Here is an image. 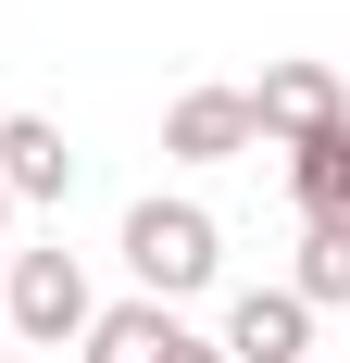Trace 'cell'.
Returning <instances> with one entry per match:
<instances>
[{
    "label": "cell",
    "instance_id": "cell-1",
    "mask_svg": "<svg viewBox=\"0 0 350 363\" xmlns=\"http://www.w3.org/2000/svg\"><path fill=\"white\" fill-rule=\"evenodd\" d=\"M213 263H225V238H213V213L201 201H138L125 213V276H138V301H188V289H213Z\"/></svg>",
    "mask_w": 350,
    "mask_h": 363
},
{
    "label": "cell",
    "instance_id": "cell-2",
    "mask_svg": "<svg viewBox=\"0 0 350 363\" xmlns=\"http://www.w3.org/2000/svg\"><path fill=\"white\" fill-rule=\"evenodd\" d=\"M88 263L75 251H13V276H0V326L26 338V351H63V338H88Z\"/></svg>",
    "mask_w": 350,
    "mask_h": 363
},
{
    "label": "cell",
    "instance_id": "cell-3",
    "mask_svg": "<svg viewBox=\"0 0 350 363\" xmlns=\"http://www.w3.org/2000/svg\"><path fill=\"white\" fill-rule=\"evenodd\" d=\"M325 125H350V101H338V75L325 63H276L263 88H250V138H325Z\"/></svg>",
    "mask_w": 350,
    "mask_h": 363
},
{
    "label": "cell",
    "instance_id": "cell-4",
    "mask_svg": "<svg viewBox=\"0 0 350 363\" xmlns=\"http://www.w3.org/2000/svg\"><path fill=\"white\" fill-rule=\"evenodd\" d=\"M213 351H225V363H300V351H313V313H300L288 289H238Z\"/></svg>",
    "mask_w": 350,
    "mask_h": 363
},
{
    "label": "cell",
    "instance_id": "cell-5",
    "mask_svg": "<svg viewBox=\"0 0 350 363\" xmlns=\"http://www.w3.org/2000/svg\"><path fill=\"white\" fill-rule=\"evenodd\" d=\"M163 150L175 163H238L250 150V88H188V101L163 113Z\"/></svg>",
    "mask_w": 350,
    "mask_h": 363
},
{
    "label": "cell",
    "instance_id": "cell-6",
    "mask_svg": "<svg viewBox=\"0 0 350 363\" xmlns=\"http://www.w3.org/2000/svg\"><path fill=\"white\" fill-rule=\"evenodd\" d=\"M0 188H13V213L75 188V150H63V125H50V113H13V125H0Z\"/></svg>",
    "mask_w": 350,
    "mask_h": 363
},
{
    "label": "cell",
    "instance_id": "cell-7",
    "mask_svg": "<svg viewBox=\"0 0 350 363\" xmlns=\"http://www.w3.org/2000/svg\"><path fill=\"white\" fill-rule=\"evenodd\" d=\"M175 338H188V326H175L163 301H113V313H88V338H75V351H88V363H163Z\"/></svg>",
    "mask_w": 350,
    "mask_h": 363
},
{
    "label": "cell",
    "instance_id": "cell-8",
    "mask_svg": "<svg viewBox=\"0 0 350 363\" xmlns=\"http://www.w3.org/2000/svg\"><path fill=\"white\" fill-rule=\"evenodd\" d=\"M288 188H300V225H338L350 213V125H325V138L288 150Z\"/></svg>",
    "mask_w": 350,
    "mask_h": 363
},
{
    "label": "cell",
    "instance_id": "cell-9",
    "mask_svg": "<svg viewBox=\"0 0 350 363\" xmlns=\"http://www.w3.org/2000/svg\"><path fill=\"white\" fill-rule=\"evenodd\" d=\"M288 301H300V313L350 301V213H338V225H300V276H288Z\"/></svg>",
    "mask_w": 350,
    "mask_h": 363
},
{
    "label": "cell",
    "instance_id": "cell-10",
    "mask_svg": "<svg viewBox=\"0 0 350 363\" xmlns=\"http://www.w3.org/2000/svg\"><path fill=\"white\" fill-rule=\"evenodd\" d=\"M163 363H225V351H213V338H175V351H163Z\"/></svg>",
    "mask_w": 350,
    "mask_h": 363
},
{
    "label": "cell",
    "instance_id": "cell-11",
    "mask_svg": "<svg viewBox=\"0 0 350 363\" xmlns=\"http://www.w3.org/2000/svg\"><path fill=\"white\" fill-rule=\"evenodd\" d=\"M0 225H13V188H0Z\"/></svg>",
    "mask_w": 350,
    "mask_h": 363
},
{
    "label": "cell",
    "instance_id": "cell-12",
    "mask_svg": "<svg viewBox=\"0 0 350 363\" xmlns=\"http://www.w3.org/2000/svg\"><path fill=\"white\" fill-rule=\"evenodd\" d=\"M0 363H26V351H0Z\"/></svg>",
    "mask_w": 350,
    "mask_h": 363
}]
</instances>
